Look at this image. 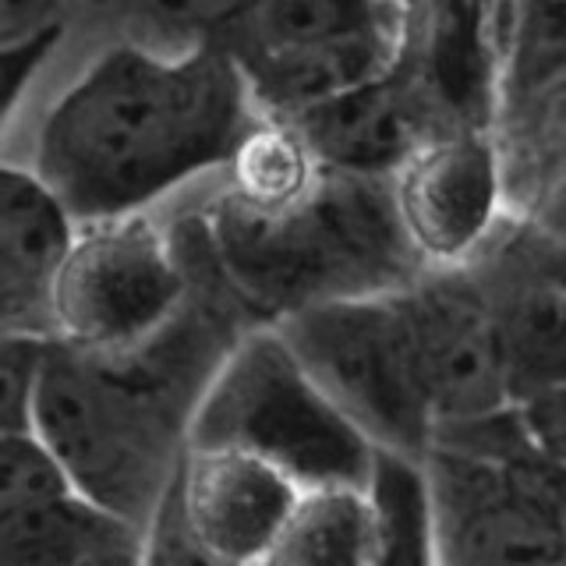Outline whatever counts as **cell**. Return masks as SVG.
<instances>
[{
    "label": "cell",
    "mask_w": 566,
    "mask_h": 566,
    "mask_svg": "<svg viewBox=\"0 0 566 566\" xmlns=\"http://www.w3.org/2000/svg\"><path fill=\"white\" fill-rule=\"evenodd\" d=\"M262 117L294 120L397 67L394 0H255L212 35Z\"/></svg>",
    "instance_id": "8992f818"
},
{
    "label": "cell",
    "mask_w": 566,
    "mask_h": 566,
    "mask_svg": "<svg viewBox=\"0 0 566 566\" xmlns=\"http://www.w3.org/2000/svg\"><path fill=\"white\" fill-rule=\"evenodd\" d=\"M78 495L64 464L35 432H4V510H32Z\"/></svg>",
    "instance_id": "ffe728a7"
},
{
    "label": "cell",
    "mask_w": 566,
    "mask_h": 566,
    "mask_svg": "<svg viewBox=\"0 0 566 566\" xmlns=\"http://www.w3.org/2000/svg\"><path fill=\"white\" fill-rule=\"evenodd\" d=\"M188 447L259 457L301 489L368 485L379 460L273 323L244 326L223 350L191 407Z\"/></svg>",
    "instance_id": "3957f363"
},
{
    "label": "cell",
    "mask_w": 566,
    "mask_h": 566,
    "mask_svg": "<svg viewBox=\"0 0 566 566\" xmlns=\"http://www.w3.org/2000/svg\"><path fill=\"white\" fill-rule=\"evenodd\" d=\"M64 22L50 25L43 32L29 35V40H18L4 46V117L11 120L18 103H22L25 88L32 85V78L50 64L53 50L64 43Z\"/></svg>",
    "instance_id": "7402d4cb"
},
{
    "label": "cell",
    "mask_w": 566,
    "mask_h": 566,
    "mask_svg": "<svg viewBox=\"0 0 566 566\" xmlns=\"http://www.w3.org/2000/svg\"><path fill=\"white\" fill-rule=\"evenodd\" d=\"M287 124L305 135L323 167L361 177H394L424 138L442 132L429 103L397 71L350 88Z\"/></svg>",
    "instance_id": "5bb4252c"
},
{
    "label": "cell",
    "mask_w": 566,
    "mask_h": 566,
    "mask_svg": "<svg viewBox=\"0 0 566 566\" xmlns=\"http://www.w3.org/2000/svg\"><path fill=\"white\" fill-rule=\"evenodd\" d=\"M556 492H559V510L566 521V471H559V468H556Z\"/></svg>",
    "instance_id": "484cf974"
},
{
    "label": "cell",
    "mask_w": 566,
    "mask_h": 566,
    "mask_svg": "<svg viewBox=\"0 0 566 566\" xmlns=\"http://www.w3.org/2000/svg\"><path fill=\"white\" fill-rule=\"evenodd\" d=\"M400 301L439 429L517 407L500 312L474 265L424 270Z\"/></svg>",
    "instance_id": "9c48e42d"
},
{
    "label": "cell",
    "mask_w": 566,
    "mask_h": 566,
    "mask_svg": "<svg viewBox=\"0 0 566 566\" xmlns=\"http://www.w3.org/2000/svg\"><path fill=\"white\" fill-rule=\"evenodd\" d=\"M301 485L238 450L188 447L170 506L185 535L217 566H259L287 524Z\"/></svg>",
    "instance_id": "8fae6325"
},
{
    "label": "cell",
    "mask_w": 566,
    "mask_h": 566,
    "mask_svg": "<svg viewBox=\"0 0 566 566\" xmlns=\"http://www.w3.org/2000/svg\"><path fill=\"white\" fill-rule=\"evenodd\" d=\"M442 566H566L556 464L436 442L421 460Z\"/></svg>",
    "instance_id": "52a82bcc"
},
{
    "label": "cell",
    "mask_w": 566,
    "mask_h": 566,
    "mask_svg": "<svg viewBox=\"0 0 566 566\" xmlns=\"http://www.w3.org/2000/svg\"><path fill=\"white\" fill-rule=\"evenodd\" d=\"M252 4L255 0H149V8L159 18L191 29V40L227 32Z\"/></svg>",
    "instance_id": "603a6c76"
},
{
    "label": "cell",
    "mask_w": 566,
    "mask_h": 566,
    "mask_svg": "<svg viewBox=\"0 0 566 566\" xmlns=\"http://www.w3.org/2000/svg\"><path fill=\"white\" fill-rule=\"evenodd\" d=\"M323 394L379 453L424 460L439 421L400 291L323 301L273 323Z\"/></svg>",
    "instance_id": "5b68a950"
},
{
    "label": "cell",
    "mask_w": 566,
    "mask_h": 566,
    "mask_svg": "<svg viewBox=\"0 0 566 566\" xmlns=\"http://www.w3.org/2000/svg\"><path fill=\"white\" fill-rule=\"evenodd\" d=\"M368 489L376 503V542L368 566H442L432 492L421 460L379 453Z\"/></svg>",
    "instance_id": "ac0fdd59"
},
{
    "label": "cell",
    "mask_w": 566,
    "mask_h": 566,
    "mask_svg": "<svg viewBox=\"0 0 566 566\" xmlns=\"http://www.w3.org/2000/svg\"><path fill=\"white\" fill-rule=\"evenodd\" d=\"M318 174H323V159L312 153L294 124L259 117L220 174V188L244 206L273 209L308 191Z\"/></svg>",
    "instance_id": "d6986e66"
},
{
    "label": "cell",
    "mask_w": 566,
    "mask_h": 566,
    "mask_svg": "<svg viewBox=\"0 0 566 566\" xmlns=\"http://www.w3.org/2000/svg\"><path fill=\"white\" fill-rule=\"evenodd\" d=\"M517 217L535 230V234L566 244V164L548 177L545 188L531 199Z\"/></svg>",
    "instance_id": "cb8c5ba5"
},
{
    "label": "cell",
    "mask_w": 566,
    "mask_h": 566,
    "mask_svg": "<svg viewBox=\"0 0 566 566\" xmlns=\"http://www.w3.org/2000/svg\"><path fill=\"white\" fill-rule=\"evenodd\" d=\"M376 542V503L368 485L301 489L259 566H368Z\"/></svg>",
    "instance_id": "2e32d148"
},
{
    "label": "cell",
    "mask_w": 566,
    "mask_h": 566,
    "mask_svg": "<svg viewBox=\"0 0 566 566\" xmlns=\"http://www.w3.org/2000/svg\"><path fill=\"white\" fill-rule=\"evenodd\" d=\"M50 336L4 333V432L32 429V403L40 389Z\"/></svg>",
    "instance_id": "44dd1931"
},
{
    "label": "cell",
    "mask_w": 566,
    "mask_h": 566,
    "mask_svg": "<svg viewBox=\"0 0 566 566\" xmlns=\"http://www.w3.org/2000/svg\"><path fill=\"white\" fill-rule=\"evenodd\" d=\"M259 117L234 57L212 35L181 46L114 40L46 103L18 164L40 174L78 223L135 217L223 174Z\"/></svg>",
    "instance_id": "6da1fadb"
},
{
    "label": "cell",
    "mask_w": 566,
    "mask_h": 566,
    "mask_svg": "<svg viewBox=\"0 0 566 566\" xmlns=\"http://www.w3.org/2000/svg\"><path fill=\"white\" fill-rule=\"evenodd\" d=\"M403 234L424 270H464L510 223V177L495 128H442L394 174Z\"/></svg>",
    "instance_id": "ba28073f"
},
{
    "label": "cell",
    "mask_w": 566,
    "mask_h": 566,
    "mask_svg": "<svg viewBox=\"0 0 566 566\" xmlns=\"http://www.w3.org/2000/svg\"><path fill=\"white\" fill-rule=\"evenodd\" d=\"M4 566H146V531L82 495L4 510Z\"/></svg>",
    "instance_id": "9a60e30c"
},
{
    "label": "cell",
    "mask_w": 566,
    "mask_h": 566,
    "mask_svg": "<svg viewBox=\"0 0 566 566\" xmlns=\"http://www.w3.org/2000/svg\"><path fill=\"white\" fill-rule=\"evenodd\" d=\"M195 212L227 291L252 323L394 294L424 273L403 234L394 177L323 167L308 191L273 209L244 206L217 185Z\"/></svg>",
    "instance_id": "7a4b0ae2"
},
{
    "label": "cell",
    "mask_w": 566,
    "mask_h": 566,
    "mask_svg": "<svg viewBox=\"0 0 566 566\" xmlns=\"http://www.w3.org/2000/svg\"><path fill=\"white\" fill-rule=\"evenodd\" d=\"M0 297H4V333L50 336L53 291L78 241V217L32 167L4 159L0 177ZM53 340V336H50Z\"/></svg>",
    "instance_id": "4fadbf2b"
},
{
    "label": "cell",
    "mask_w": 566,
    "mask_h": 566,
    "mask_svg": "<svg viewBox=\"0 0 566 566\" xmlns=\"http://www.w3.org/2000/svg\"><path fill=\"white\" fill-rule=\"evenodd\" d=\"M397 75L442 128L500 124L506 0H394Z\"/></svg>",
    "instance_id": "30bf717a"
},
{
    "label": "cell",
    "mask_w": 566,
    "mask_h": 566,
    "mask_svg": "<svg viewBox=\"0 0 566 566\" xmlns=\"http://www.w3.org/2000/svg\"><path fill=\"white\" fill-rule=\"evenodd\" d=\"M566 82V0H506L500 124L506 128Z\"/></svg>",
    "instance_id": "e0dca14e"
},
{
    "label": "cell",
    "mask_w": 566,
    "mask_h": 566,
    "mask_svg": "<svg viewBox=\"0 0 566 566\" xmlns=\"http://www.w3.org/2000/svg\"><path fill=\"white\" fill-rule=\"evenodd\" d=\"M199 283L191 209L82 223L53 291L50 336L93 358H135L181 323Z\"/></svg>",
    "instance_id": "277c9868"
},
{
    "label": "cell",
    "mask_w": 566,
    "mask_h": 566,
    "mask_svg": "<svg viewBox=\"0 0 566 566\" xmlns=\"http://www.w3.org/2000/svg\"><path fill=\"white\" fill-rule=\"evenodd\" d=\"M61 22V0H0V32H4V46L29 40V35L43 32Z\"/></svg>",
    "instance_id": "d4e9b609"
},
{
    "label": "cell",
    "mask_w": 566,
    "mask_h": 566,
    "mask_svg": "<svg viewBox=\"0 0 566 566\" xmlns=\"http://www.w3.org/2000/svg\"><path fill=\"white\" fill-rule=\"evenodd\" d=\"M474 270L500 312L517 403L566 382V248L510 217Z\"/></svg>",
    "instance_id": "7c38bea8"
}]
</instances>
